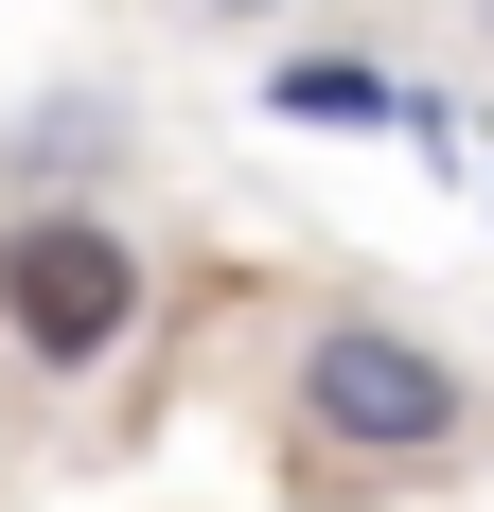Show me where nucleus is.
<instances>
[{"label":"nucleus","mask_w":494,"mask_h":512,"mask_svg":"<svg viewBox=\"0 0 494 512\" xmlns=\"http://www.w3.org/2000/svg\"><path fill=\"white\" fill-rule=\"evenodd\" d=\"M477 424H494L477 354H459L442 318H406V301H318V318L283 336V460L318 477V512L459 477Z\"/></svg>","instance_id":"f257e3e1"},{"label":"nucleus","mask_w":494,"mask_h":512,"mask_svg":"<svg viewBox=\"0 0 494 512\" xmlns=\"http://www.w3.org/2000/svg\"><path fill=\"white\" fill-rule=\"evenodd\" d=\"M159 318V265L124 212H0V336L36 371H106Z\"/></svg>","instance_id":"f03ea898"},{"label":"nucleus","mask_w":494,"mask_h":512,"mask_svg":"<svg viewBox=\"0 0 494 512\" xmlns=\"http://www.w3.org/2000/svg\"><path fill=\"white\" fill-rule=\"evenodd\" d=\"M124 177H142V89L124 71H36L0 106V195L18 212H124Z\"/></svg>","instance_id":"7ed1b4c3"},{"label":"nucleus","mask_w":494,"mask_h":512,"mask_svg":"<svg viewBox=\"0 0 494 512\" xmlns=\"http://www.w3.org/2000/svg\"><path fill=\"white\" fill-rule=\"evenodd\" d=\"M247 106L300 124V142H406V124H424V71L371 53V36H283L265 71H247Z\"/></svg>","instance_id":"20e7f679"},{"label":"nucleus","mask_w":494,"mask_h":512,"mask_svg":"<svg viewBox=\"0 0 494 512\" xmlns=\"http://www.w3.org/2000/svg\"><path fill=\"white\" fill-rule=\"evenodd\" d=\"M177 18H212V36H283L300 0H177Z\"/></svg>","instance_id":"39448f33"},{"label":"nucleus","mask_w":494,"mask_h":512,"mask_svg":"<svg viewBox=\"0 0 494 512\" xmlns=\"http://www.w3.org/2000/svg\"><path fill=\"white\" fill-rule=\"evenodd\" d=\"M459 36H477V71H494V0H459Z\"/></svg>","instance_id":"423d86ee"},{"label":"nucleus","mask_w":494,"mask_h":512,"mask_svg":"<svg viewBox=\"0 0 494 512\" xmlns=\"http://www.w3.org/2000/svg\"><path fill=\"white\" fill-rule=\"evenodd\" d=\"M477 212H494V177H477Z\"/></svg>","instance_id":"0eeeda50"}]
</instances>
